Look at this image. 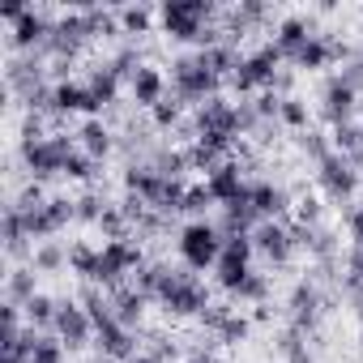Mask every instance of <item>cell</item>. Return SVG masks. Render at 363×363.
Wrapping results in <instances>:
<instances>
[{
	"label": "cell",
	"instance_id": "1",
	"mask_svg": "<svg viewBox=\"0 0 363 363\" xmlns=\"http://www.w3.org/2000/svg\"><path fill=\"white\" fill-rule=\"evenodd\" d=\"M141 295H150L167 316H201L210 308V286L184 269V265H162V261H145L137 269V282H133Z\"/></svg>",
	"mask_w": 363,
	"mask_h": 363
},
{
	"label": "cell",
	"instance_id": "2",
	"mask_svg": "<svg viewBox=\"0 0 363 363\" xmlns=\"http://www.w3.org/2000/svg\"><path fill=\"white\" fill-rule=\"evenodd\" d=\"M218 9L206 5V0H162L158 5V26L167 39L175 43H197V48H210L223 39V30H210V18Z\"/></svg>",
	"mask_w": 363,
	"mask_h": 363
},
{
	"label": "cell",
	"instance_id": "3",
	"mask_svg": "<svg viewBox=\"0 0 363 363\" xmlns=\"http://www.w3.org/2000/svg\"><path fill=\"white\" fill-rule=\"evenodd\" d=\"M223 244H227V235L210 218H189L184 227H179V235H175V252H179V261H184V269H193V274L214 269L218 257H223Z\"/></svg>",
	"mask_w": 363,
	"mask_h": 363
},
{
	"label": "cell",
	"instance_id": "4",
	"mask_svg": "<svg viewBox=\"0 0 363 363\" xmlns=\"http://www.w3.org/2000/svg\"><path fill=\"white\" fill-rule=\"evenodd\" d=\"M218 86H223V77L201 60V52H189V56H179L171 65V94L179 103H197L201 107L206 99L218 94Z\"/></svg>",
	"mask_w": 363,
	"mask_h": 363
},
{
	"label": "cell",
	"instance_id": "5",
	"mask_svg": "<svg viewBox=\"0 0 363 363\" xmlns=\"http://www.w3.org/2000/svg\"><path fill=\"white\" fill-rule=\"evenodd\" d=\"M73 154H77V137H65V133H48L43 141H22V162L35 184L52 179V175H65Z\"/></svg>",
	"mask_w": 363,
	"mask_h": 363
},
{
	"label": "cell",
	"instance_id": "6",
	"mask_svg": "<svg viewBox=\"0 0 363 363\" xmlns=\"http://www.w3.org/2000/svg\"><path fill=\"white\" fill-rule=\"evenodd\" d=\"M145 265V248H141V240H107V244H99V278H94V286H103V291H120V282L128 278V274H137Z\"/></svg>",
	"mask_w": 363,
	"mask_h": 363
},
{
	"label": "cell",
	"instance_id": "7",
	"mask_svg": "<svg viewBox=\"0 0 363 363\" xmlns=\"http://www.w3.org/2000/svg\"><path fill=\"white\" fill-rule=\"evenodd\" d=\"M278 65H282V52L274 48V43H261L257 52H248L244 60H240V69L231 73V86L240 90V94H265V90H274L278 86Z\"/></svg>",
	"mask_w": 363,
	"mask_h": 363
},
{
	"label": "cell",
	"instance_id": "8",
	"mask_svg": "<svg viewBox=\"0 0 363 363\" xmlns=\"http://www.w3.org/2000/svg\"><path fill=\"white\" fill-rule=\"evenodd\" d=\"M316 179H320V193H325L329 201L350 206V201L359 197V162L346 158V154L320 158V162H316Z\"/></svg>",
	"mask_w": 363,
	"mask_h": 363
},
{
	"label": "cell",
	"instance_id": "9",
	"mask_svg": "<svg viewBox=\"0 0 363 363\" xmlns=\"http://www.w3.org/2000/svg\"><path fill=\"white\" fill-rule=\"evenodd\" d=\"M252 261H257V244H252V235H227L223 257H218V265H214L218 286L231 295V291L252 274Z\"/></svg>",
	"mask_w": 363,
	"mask_h": 363
},
{
	"label": "cell",
	"instance_id": "10",
	"mask_svg": "<svg viewBox=\"0 0 363 363\" xmlns=\"http://www.w3.org/2000/svg\"><path fill=\"white\" fill-rule=\"evenodd\" d=\"M26 214V231L35 244H48L52 235H60L69 223H77V201L69 197H48L39 210H22Z\"/></svg>",
	"mask_w": 363,
	"mask_h": 363
},
{
	"label": "cell",
	"instance_id": "11",
	"mask_svg": "<svg viewBox=\"0 0 363 363\" xmlns=\"http://www.w3.org/2000/svg\"><path fill=\"white\" fill-rule=\"evenodd\" d=\"M52 333L60 337V346H65L69 354L86 350V346L94 342V320H90L86 303H82V299H60V312H56V325H52Z\"/></svg>",
	"mask_w": 363,
	"mask_h": 363
},
{
	"label": "cell",
	"instance_id": "12",
	"mask_svg": "<svg viewBox=\"0 0 363 363\" xmlns=\"http://www.w3.org/2000/svg\"><path fill=\"white\" fill-rule=\"evenodd\" d=\"M244 197H248V206L257 210L261 223H291V214H295L291 193L282 184H274V179H248V193Z\"/></svg>",
	"mask_w": 363,
	"mask_h": 363
},
{
	"label": "cell",
	"instance_id": "13",
	"mask_svg": "<svg viewBox=\"0 0 363 363\" xmlns=\"http://www.w3.org/2000/svg\"><path fill=\"white\" fill-rule=\"evenodd\" d=\"M103 107H99V99L90 94V86L86 82H77V77H56L52 82V116H99Z\"/></svg>",
	"mask_w": 363,
	"mask_h": 363
},
{
	"label": "cell",
	"instance_id": "14",
	"mask_svg": "<svg viewBox=\"0 0 363 363\" xmlns=\"http://www.w3.org/2000/svg\"><path fill=\"white\" fill-rule=\"evenodd\" d=\"M316 111H320V120H325L329 128L350 124V120H354V111H359V94H354V86H346V82H342V73H333V77L325 82V90H320Z\"/></svg>",
	"mask_w": 363,
	"mask_h": 363
},
{
	"label": "cell",
	"instance_id": "15",
	"mask_svg": "<svg viewBox=\"0 0 363 363\" xmlns=\"http://www.w3.org/2000/svg\"><path fill=\"white\" fill-rule=\"evenodd\" d=\"M201 133H214V137H240V111H235V103H227L223 94H214V99H206L201 107H197V116H193V137H201Z\"/></svg>",
	"mask_w": 363,
	"mask_h": 363
},
{
	"label": "cell",
	"instance_id": "16",
	"mask_svg": "<svg viewBox=\"0 0 363 363\" xmlns=\"http://www.w3.org/2000/svg\"><path fill=\"white\" fill-rule=\"evenodd\" d=\"M252 244H257V257L269 261V265H286V261L299 252L291 223H261V227L252 231Z\"/></svg>",
	"mask_w": 363,
	"mask_h": 363
},
{
	"label": "cell",
	"instance_id": "17",
	"mask_svg": "<svg viewBox=\"0 0 363 363\" xmlns=\"http://www.w3.org/2000/svg\"><path fill=\"white\" fill-rule=\"evenodd\" d=\"M286 308H291V329H295V333H312V329L320 325L325 299H320L316 282H312V278H303V282H295V291H291Z\"/></svg>",
	"mask_w": 363,
	"mask_h": 363
},
{
	"label": "cell",
	"instance_id": "18",
	"mask_svg": "<svg viewBox=\"0 0 363 363\" xmlns=\"http://www.w3.org/2000/svg\"><path fill=\"white\" fill-rule=\"evenodd\" d=\"M94 346H99V354H103L107 363H128V359L141 350V346H137V333L124 329L116 316L103 320V325H94Z\"/></svg>",
	"mask_w": 363,
	"mask_h": 363
},
{
	"label": "cell",
	"instance_id": "19",
	"mask_svg": "<svg viewBox=\"0 0 363 363\" xmlns=\"http://www.w3.org/2000/svg\"><path fill=\"white\" fill-rule=\"evenodd\" d=\"M167 90H171V77H167L158 65H150V60L128 77V99H133L137 107H145V111H154V107L167 99Z\"/></svg>",
	"mask_w": 363,
	"mask_h": 363
},
{
	"label": "cell",
	"instance_id": "20",
	"mask_svg": "<svg viewBox=\"0 0 363 363\" xmlns=\"http://www.w3.org/2000/svg\"><path fill=\"white\" fill-rule=\"evenodd\" d=\"M52 30H56V18H48L43 9H26L13 22V48L18 52H48Z\"/></svg>",
	"mask_w": 363,
	"mask_h": 363
},
{
	"label": "cell",
	"instance_id": "21",
	"mask_svg": "<svg viewBox=\"0 0 363 363\" xmlns=\"http://www.w3.org/2000/svg\"><path fill=\"white\" fill-rule=\"evenodd\" d=\"M206 189L214 193L218 210H223V206H231V201H240V197L248 193V179H244V167H240L235 158L218 162V167H214V171L206 175Z\"/></svg>",
	"mask_w": 363,
	"mask_h": 363
},
{
	"label": "cell",
	"instance_id": "22",
	"mask_svg": "<svg viewBox=\"0 0 363 363\" xmlns=\"http://www.w3.org/2000/svg\"><path fill=\"white\" fill-rule=\"evenodd\" d=\"M312 35H316V30H312V22H308V18H299V13H286V18L274 26V39H269V43H274V48L282 52V60L291 65V60H295V56L308 48V39H312Z\"/></svg>",
	"mask_w": 363,
	"mask_h": 363
},
{
	"label": "cell",
	"instance_id": "23",
	"mask_svg": "<svg viewBox=\"0 0 363 363\" xmlns=\"http://www.w3.org/2000/svg\"><path fill=\"white\" fill-rule=\"evenodd\" d=\"M350 56V48L346 43H337V39H329V35H312L308 39V48L291 60L295 69H303V73H316V69H329L333 60H346Z\"/></svg>",
	"mask_w": 363,
	"mask_h": 363
},
{
	"label": "cell",
	"instance_id": "24",
	"mask_svg": "<svg viewBox=\"0 0 363 363\" xmlns=\"http://www.w3.org/2000/svg\"><path fill=\"white\" fill-rule=\"evenodd\" d=\"M77 150H82V154H90L94 162H103V158L116 150V133H111V124H107L103 116L82 120V128H77Z\"/></svg>",
	"mask_w": 363,
	"mask_h": 363
},
{
	"label": "cell",
	"instance_id": "25",
	"mask_svg": "<svg viewBox=\"0 0 363 363\" xmlns=\"http://www.w3.org/2000/svg\"><path fill=\"white\" fill-rule=\"evenodd\" d=\"M86 86H90V94L99 99V107H116L128 82L116 73V65H111V60H99V65L86 73Z\"/></svg>",
	"mask_w": 363,
	"mask_h": 363
},
{
	"label": "cell",
	"instance_id": "26",
	"mask_svg": "<svg viewBox=\"0 0 363 363\" xmlns=\"http://www.w3.org/2000/svg\"><path fill=\"white\" fill-rule=\"evenodd\" d=\"M154 299L150 295H141L137 286H120L116 295H111V308H116V320L124 325V329H141V320H145V308H150Z\"/></svg>",
	"mask_w": 363,
	"mask_h": 363
},
{
	"label": "cell",
	"instance_id": "27",
	"mask_svg": "<svg viewBox=\"0 0 363 363\" xmlns=\"http://www.w3.org/2000/svg\"><path fill=\"white\" fill-rule=\"evenodd\" d=\"M0 235H5V257H22V252H26L30 231H26V214H22L13 201L5 206V218H0Z\"/></svg>",
	"mask_w": 363,
	"mask_h": 363
},
{
	"label": "cell",
	"instance_id": "28",
	"mask_svg": "<svg viewBox=\"0 0 363 363\" xmlns=\"http://www.w3.org/2000/svg\"><path fill=\"white\" fill-rule=\"evenodd\" d=\"M35 274H39L35 265H18V269H9V274H5V299L26 308V303L39 295V286H35Z\"/></svg>",
	"mask_w": 363,
	"mask_h": 363
},
{
	"label": "cell",
	"instance_id": "29",
	"mask_svg": "<svg viewBox=\"0 0 363 363\" xmlns=\"http://www.w3.org/2000/svg\"><path fill=\"white\" fill-rule=\"evenodd\" d=\"M197 52H201V60H206L218 77H231V73L240 69V60H244V56H240V48H235V43H227V39H218V43H210V48H197Z\"/></svg>",
	"mask_w": 363,
	"mask_h": 363
},
{
	"label": "cell",
	"instance_id": "30",
	"mask_svg": "<svg viewBox=\"0 0 363 363\" xmlns=\"http://www.w3.org/2000/svg\"><path fill=\"white\" fill-rule=\"evenodd\" d=\"M22 312H26V325H30V329H39V333H52V325H56V312H60V299H52L48 291H39V295H35V299H30Z\"/></svg>",
	"mask_w": 363,
	"mask_h": 363
},
{
	"label": "cell",
	"instance_id": "31",
	"mask_svg": "<svg viewBox=\"0 0 363 363\" xmlns=\"http://www.w3.org/2000/svg\"><path fill=\"white\" fill-rule=\"evenodd\" d=\"M154 22H158V9H150V5H124L120 9V30L124 35H150L154 30Z\"/></svg>",
	"mask_w": 363,
	"mask_h": 363
},
{
	"label": "cell",
	"instance_id": "32",
	"mask_svg": "<svg viewBox=\"0 0 363 363\" xmlns=\"http://www.w3.org/2000/svg\"><path fill=\"white\" fill-rule=\"evenodd\" d=\"M150 167H154L158 175H167V179H184V171H189L193 162H189V150H154Z\"/></svg>",
	"mask_w": 363,
	"mask_h": 363
},
{
	"label": "cell",
	"instance_id": "33",
	"mask_svg": "<svg viewBox=\"0 0 363 363\" xmlns=\"http://www.w3.org/2000/svg\"><path fill=\"white\" fill-rule=\"evenodd\" d=\"M30 265H35L39 274H56V269H65V265H69V248H60L56 240H48V244H35V252H30Z\"/></svg>",
	"mask_w": 363,
	"mask_h": 363
},
{
	"label": "cell",
	"instance_id": "34",
	"mask_svg": "<svg viewBox=\"0 0 363 363\" xmlns=\"http://www.w3.org/2000/svg\"><path fill=\"white\" fill-rule=\"evenodd\" d=\"M69 269H73L77 278L94 282V278H99V244H73V248H69Z\"/></svg>",
	"mask_w": 363,
	"mask_h": 363
},
{
	"label": "cell",
	"instance_id": "35",
	"mask_svg": "<svg viewBox=\"0 0 363 363\" xmlns=\"http://www.w3.org/2000/svg\"><path fill=\"white\" fill-rule=\"evenodd\" d=\"M214 333H218V342H223V346H240V342H248V333H252V320H248L240 308H231Z\"/></svg>",
	"mask_w": 363,
	"mask_h": 363
},
{
	"label": "cell",
	"instance_id": "36",
	"mask_svg": "<svg viewBox=\"0 0 363 363\" xmlns=\"http://www.w3.org/2000/svg\"><path fill=\"white\" fill-rule=\"evenodd\" d=\"M231 299H235V303H265V299H269V278H265L261 269H252V274L231 291Z\"/></svg>",
	"mask_w": 363,
	"mask_h": 363
},
{
	"label": "cell",
	"instance_id": "37",
	"mask_svg": "<svg viewBox=\"0 0 363 363\" xmlns=\"http://www.w3.org/2000/svg\"><path fill=\"white\" fill-rule=\"evenodd\" d=\"M329 145H333V154H346V158H354L359 162V124L350 120V124H337V128H329Z\"/></svg>",
	"mask_w": 363,
	"mask_h": 363
},
{
	"label": "cell",
	"instance_id": "38",
	"mask_svg": "<svg viewBox=\"0 0 363 363\" xmlns=\"http://www.w3.org/2000/svg\"><path fill=\"white\" fill-rule=\"evenodd\" d=\"M278 124H286V128H295V133H308V103H303V99H295V94H282Z\"/></svg>",
	"mask_w": 363,
	"mask_h": 363
},
{
	"label": "cell",
	"instance_id": "39",
	"mask_svg": "<svg viewBox=\"0 0 363 363\" xmlns=\"http://www.w3.org/2000/svg\"><path fill=\"white\" fill-rule=\"evenodd\" d=\"M65 346H60V337L56 333H39L35 337V346H30V359L26 363H65Z\"/></svg>",
	"mask_w": 363,
	"mask_h": 363
},
{
	"label": "cell",
	"instance_id": "40",
	"mask_svg": "<svg viewBox=\"0 0 363 363\" xmlns=\"http://www.w3.org/2000/svg\"><path fill=\"white\" fill-rule=\"evenodd\" d=\"M210 206H218L214 201V193L206 189V179H197V184H193V179H189V197H184V214H193V218H206V210Z\"/></svg>",
	"mask_w": 363,
	"mask_h": 363
},
{
	"label": "cell",
	"instance_id": "41",
	"mask_svg": "<svg viewBox=\"0 0 363 363\" xmlns=\"http://www.w3.org/2000/svg\"><path fill=\"white\" fill-rule=\"evenodd\" d=\"M150 120H154V128H175L179 120H184V103H179L175 94H167V99L150 111Z\"/></svg>",
	"mask_w": 363,
	"mask_h": 363
},
{
	"label": "cell",
	"instance_id": "42",
	"mask_svg": "<svg viewBox=\"0 0 363 363\" xmlns=\"http://www.w3.org/2000/svg\"><path fill=\"white\" fill-rule=\"evenodd\" d=\"M346 291L363 303V248H350L346 252Z\"/></svg>",
	"mask_w": 363,
	"mask_h": 363
},
{
	"label": "cell",
	"instance_id": "43",
	"mask_svg": "<svg viewBox=\"0 0 363 363\" xmlns=\"http://www.w3.org/2000/svg\"><path fill=\"white\" fill-rule=\"evenodd\" d=\"M94 167H99V162H94L90 154H82V150H77V154L69 158V167H65V179H73V184H90V179L99 175Z\"/></svg>",
	"mask_w": 363,
	"mask_h": 363
},
{
	"label": "cell",
	"instance_id": "44",
	"mask_svg": "<svg viewBox=\"0 0 363 363\" xmlns=\"http://www.w3.org/2000/svg\"><path fill=\"white\" fill-rule=\"evenodd\" d=\"M107 206H111V201H103V197H94V193L77 197V223H94V227H99V218L107 214Z\"/></svg>",
	"mask_w": 363,
	"mask_h": 363
},
{
	"label": "cell",
	"instance_id": "45",
	"mask_svg": "<svg viewBox=\"0 0 363 363\" xmlns=\"http://www.w3.org/2000/svg\"><path fill=\"white\" fill-rule=\"evenodd\" d=\"M346 235H350V248H363V197L346 210Z\"/></svg>",
	"mask_w": 363,
	"mask_h": 363
},
{
	"label": "cell",
	"instance_id": "46",
	"mask_svg": "<svg viewBox=\"0 0 363 363\" xmlns=\"http://www.w3.org/2000/svg\"><path fill=\"white\" fill-rule=\"evenodd\" d=\"M295 223H299V227H320V201H316V197L295 201Z\"/></svg>",
	"mask_w": 363,
	"mask_h": 363
},
{
	"label": "cell",
	"instance_id": "47",
	"mask_svg": "<svg viewBox=\"0 0 363 363\" xmlns=\"http://www.w3.org/2000/svg\"><path fill=\"white\" fill-rule=\"evenodd\" d=\"M342 82H346V86H354V94L363 99V56H354V60H346V65H342Z\"/></svg>",
	"mask_w": 363,
	"mask_h": 363
},
{
	"label": "cell",
	"instance_id": "48",
	"mask_svg": "<svg viewBox=\"0 0 363 363\" xmlns=\"http://www.w3.org/2000/svg\"><path fill=\"white\" fill-rule=\"evenodd\" d=\"M26 9H30V5H22V0H5V5H0V22H9V26H13Z\"/></svg>",
	"mask_w": 363,
	"mask_h": 363
},
{
	"label": "cell",
	"instance_id": "49",
	"mask_svg": "<svg viewBox=\"0 0 363 363\" xmlns=\"http://www.w3.org/2000/svg\"><path fill=\"white\" fill-rule=\"evenodd\" d=\"M184 363H223V359H218V354H210V350H197V354H189Z\"/></svg>",
	"mask_w": 363,
	"mask_h": 363
},
{
	"label": "cell",
	"instance_id": "50",
	"mask_svg": "<svg viewBox=\"0 0 363 363\" xmlns=\"http://www.w3.org/2000/svg\"><path fill=\"white\" fill-rule=\"evenodd\" d=\"M359 150H363V120H359ZM359 162H363V154H359Z\"/></svg>",
	"mask_w": 363,
	"mask_h": 363
},
{
	"label": "cell",
	"instance_id": "51",
	"mask_svg": "<svg viewBox=\"0 0 363 363\" xmlns=\"http://www.w3.org/2000/svg\"><path fill=\"white\" fill-rule=\"evenodd\" d=\"M82 363H107V359H103V354H99V359H82Z\"/></svg>",
	"mask_w": 363,
	"mask_h": 363
},
{
	"label": "cell",
	"instance_id": "52",
	"mask_svg": "<svg viewBox=\"0 0 363 363\" xmlns=\"http://www.w3.org/2000/svg\"><path fill=\"white\" fill-rule=\"evenodd\" d=\"M359 342H363V312H359Z\"/></svg>",
	"mask_w": 363,
	"mask_h": 363
},
{
	"label": "cell",
	"instance_id": "53",
	"mask_svg": "<svg viewBox=\"0 0 363 363\" xmlns=\"http://www.w3.org/2000/svg\"><path fill=\"white\" fill-rule=\"evenodd\" d=\"M359 13H363V9H359Z\"/></svg>",
	"mask_w": 363,
	"mask_h": 363
}]
</instances>
